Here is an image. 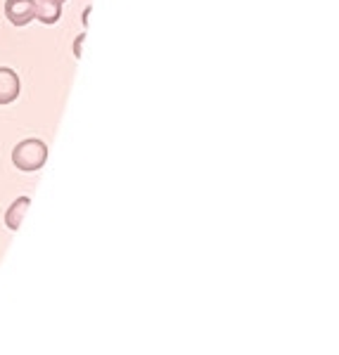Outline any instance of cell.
<instances>
[{
	"instance_id": "6da1fadb",
	"label": "cell",
	"mask_w": 339,
	"mask_h": 355,
	"mask_svg": "<svg viewBox=\"0 0 339 355\" xmlns=\"http://www.w3.org/2000/svg\"><path fill=\"white\" fill-rule=\"evenodd\" d=\"M48 162V145L38 137H26V140L17 142L13 150V164L22 173H33L41 171Z\"/></svg>"
},
{
	"instance_id": "7a4b0ae2",
	"label": "cell",
	"mask_w": 339,
	"mask_h": 355,
	"mask_svg": "<svg viewBox=\"0 0 339 355\" xmlns=\"http://www.w3.org/2000/svg\"><path fill=\"white\" fill-rule=\"evenodd\" d=\"M5 17L13 26H26L36 19L33 0H5Z\"/></svg>"
},
{
	"instance_id": "3957f363",
	"label": "cell",
	"mask_w": 339,
	"mask_h": 355,
	"mask_svg": "<svg viewBox=\"0 0 339 355\" xmlns=\"http://www.w3.org/2000/svg\"><path fill=\"white\" fill-rule=\"evenodd\" d=\"M22 81L19 73L10 67H0V107H8L19 97Z\"/></svg>"
},
{
	"instance_id": "277c9868",
	"label": "cell",
	"mask_w": 339,
	"mask_h": 355,
	"mask_svg": "<svg viewBox=\"0 0 339 355\" xmlns=\"http://www.w3.org/2000/svg\"><path fill=\"white\" fill-rule=\"evenodd\" d=\"M33 8H36V19L41 21V24L53 26L60 21L65 3H62V0H33Z\"/></svg>"
},
{
	"instance_id": "5b68a950",
	"label": "cell",
	"mask_w": 339,
	"mask_h": 355,
	"mask_svg": "<svg viewBox=\"0 0 339 355\" xmlns=\"http://www.w3.org/2000/svg\"><path fill=\"white\" fill-rule=\"evenodd\" d=\"M28 206H31V197H26V194L24 197H17L15 202L8 206V211H5V227H8V230H13V232L19 230Z\"/></svg>"
},
{
	"instance_id": "8992f818",
	"label": "cell",
	"mask_w": 339,
	"mask_h": 355,
	"mask_svg": "<svg viewBox=\"0 0 339 355\" xmlns=\"http://www.w3.org/2000/svg\"><path fill=\"white\" fill-rule=\"evenodd\" d=\"M83 41H85V31L76 38V41H74V57H81V45H83Z\"/></svg>"
},
{
	"instance_id": "52a82bcc",
	"label": "cell",
	"mask_w": 339,
	"mask_h": 355,
	"mask_svg": "<svg viewBox=\"0 0 339 355\" xmlns=\"http://www.w3.org/2000/svg\"><path fill=\"white\" fill-rule=\"evenodd\" d=\"M62 3H67V0H62Z\"/></svg>"
}]
</instances>
